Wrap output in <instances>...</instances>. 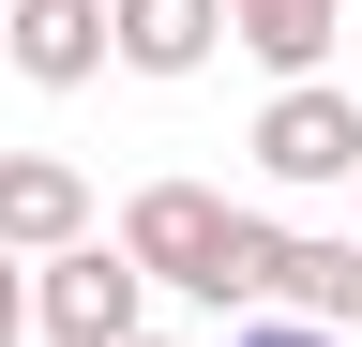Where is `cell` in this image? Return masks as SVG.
Returning <instances> with one entry per match:
<instances>
[{"label":"cell","instance_id":"obj_4","mask_svg":"<svg viewBox=\"0 0 362 347\" xmlns=\"http://www.w3.org/2000/svg\"><path fill=\"white\" fill-rule=\"evenodd\" d=\"M61 242H90V182L61 151H0V257L30 272V257H61Z\"/></svg>","mask_w":362,"mask_h":347},{"label":"cell","instance_id":"obj_13","mask_svg":"<svg viewBox=\"0 0 362 347\" xmlns=\"http://www.w3.org/2000/svg\"><path fill=\"white\" fill-rule=\"evenodd\" d=\"M136 347H166V332H136Z\"/></svg>","mask_w":362,"mask_h":347},{"label":"cell","instance_id":"obj_8","mask_svg":"<svg viewBox=\"0 0 362 347\" xmlns=\"http://www.w3.org/2000/svg\"><path fill=\"white\" fill-rule=\"evenodd\" d=\"M347 287H362V242H272V272H257V302H287L302 332H332Z\"/></svg>","mask_w":362,"mask_h":347},{"label":"cell","instance_id":"obj_15","mask_svg":"<svg viewBox=\"0 0 362 347\" xmlns=\"http://www.w3.org/2000/svg\"><path fill=\"white\" fill-rule=\"evenodd\" d=\"M90 16H106V0H90Z\"/></svg>","mask_w":362,"mask_h":347},{"label":"cell","instance_id":"obj_7","mask_svg":"<svg viewBox=\"0 0 362 347\" xmlns=\"http://www.w3.org/2000/svg\"><path fill=\"white\" fill-rule=\"evenodd\" d=\"M211 16H226V46H257L272 76H317L332 30H347V0H211Z\"/></svg>","mask_w":362,"mask_h":347},{"label":"cell","instance_id":"obj_1","mask_svg":"<svg viewBox=\"0 0 362 347\" xmlns=\"http://www.w3.org/2000/svg\"><path fill=\"white\" fill-rule=\"evenodd\" d=\"M121 272L181 287V302H226V196L211 182H136L121 196Z\"/></svg>","mask_w":362,"mask_h":347},{"label":"cell","instance_id":"obj_11","mask_svg":"<svg viewBox=\"0 0 362 347\" xmlns=\"http://www.w3.org/2000/svg\"><path fill=\"white\" fill-rule=\"evenodd\" d=\"M332 332H347V347H362V287H347V317H332Z\"/></svg>","mask_w":362,"mask_h":347},{"label":"cell","instance_id":"obj_12","mask_svg":"<svg viewBox=\"0 0 362 347\" xmlns=\"http://www.w3.org/2000/svg\"><path fill=\"white\" fill-rule=\"evenodd\" d=\"M347 211H362V166H347Z\"/></svg>","mask_w":362,"mask_h":347},{"label":"cell","instance_id":"obj_2","mask_svg":"<svg viewBox=\"0 0 362 347\" xmlns=\"http://www.w3.org/2000/svg\"><path fill=\"white\" fill-rule=\"evenodd\" d=\"M347 166H362V91L287 76V91L257 106V182H287V196H347Z\"/></svg>","mask_w":362,"mask_h":347},{"label":"cell","instance_id":"obj_3","mask_svg":"<svg viewBox=\"0 0 362 347\" xmlns=\"http://www.w3.org/2000/svg\"><path fill=\"white\" fill-rule=\"evenodd\" d=\"M136 317H151V287L121 272V242L30 257V332H45V347H136Z\"/></svg>","mask_w":362,"mask_h":347},{"label":"cell","instance_id":"obj_10","mask_svg":"<svg viewBox=\"0 0 362 347\" xmlns=\"http://www.w3.org/2000/svg\"><path fill=\"white\" fill-rule=\"evenodd\" d=\"M242 347H332V332H302V317H257V332H242Z\"/></svg>","mask_w":362,"mask_h":347},{"label":"cell","instance_id":"obj_6","mask_svg":"<svg viewBox=\"0 0 362 347\" xmlns=\"http://www.w3.org/2000/svg\"><path fill=\"white\" fill-rule=\"evenodd\" d=\"M211 46H226L211 0H106V61H136V76H197Z\"/></svg>","mask_w":362,"mask_h":347},{"label":"cell","instance_id":"obj_9","mask_svg":"<svg viewBox=\"0 0 362 347\" xmlns=\"http://www.w3.org/2000/svg\"><path fill=\"white\" fill-rule=\"evenodd\" d=\"M0 347H30V272L0 257Z\"/></svg>","mask_w":362,"mask_h":347},{"label":"cell","instance_id":"obj_14","mask_svg":"<svg viewBox=\"0 0 362 347\" xmlns=\"http://www.w3.org/2000/svg\"><path fill=\"white\" fill-rule=\"evenodd\" d=\"M0 16H16V0H0Z\"/></svg>","mask_w":362,"mask_h":347},{"label":"cell","instance_id":"obj_5","mask_svg":"<svg viewBox=\"0 0 362 347\" xmlns=\"http://www.w3.org/2000/svg\"><path fill=\"white\" fill-rule=\"evenodd\" d=\"M16 76L30 91H90V76H106V16H90V0H16Z\"/></svg>","mask_w":362,"mask_h":347}]
</instances>
